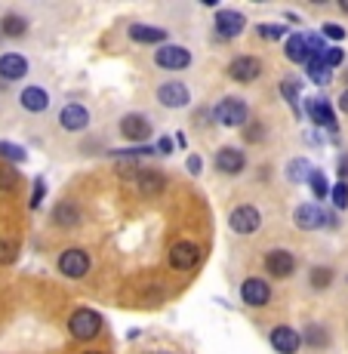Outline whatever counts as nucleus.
I'll return each mask as SVG.
<instances>
[{
    "mask_svg": "<svg viewBox=\"0 0 348 354\" xmlns=\"http://www.w3.org/2000/svg\"><path fill=\"white\" fill-rule=\"evenodd\" d=\"M281 96L286 99V105L293 108V114L302 118V105H299V80H281Z\"/></svg>",
    "mask_w": 348,
    "mask_h": 354,
    "instance_id": "28",
    "label": "nucleus"
},
{
    "mask_svg": "<svg viewBox=\"0 0 348 354\" xmlns=\"http://www.w3.org/2000/svg\"><path fill=\"white\" fill-rule=\"evenodd\" d=\"M293 225H296L299 231L324 228V209H320L318 203H299V207L293 209Z\"/></svg>",
    "mask_w": 348,
    "mask_h": 354,
    "instance_id": "17",
    "label": "nucleus"
},
{
    "mask_svg": "<svg viewBox=\"0 0 348 354\" xmlns=\"http://www.w3.org/2000/svg\"><path fill=\"white\" fill-rule=\"evenodd\" d=\"M68 333H71L77 342H93L102 333V315L93 308H77L68 317Z\"/></svg>",
    "mask_w": 348,
    "mask_h": 354,
    "instance_id": "2",
    "label": "nucleus"
},
{
    "mask_svg": "<svg viewBox=\"0 0 348 354\" xmlns=\"http://www.w3.org/2000/svg\"><path fill=\"white\" fill-rule=\"evenodd\" d=\"M84 354H102V351H84Z\"/></svg>",
    "mask_w": 348,
    "mask_h": 354,
    "instance_id": "48",
    "label": "nucleus"
},
{
    "mask_svg": "<svg viewBox=\"0 0 348 354\" xmlns=\"http://www.w3.org/2000/svg\"><path fill=\"white\" fill-rule=\"evenodd\" d=\"M345 179H348V154L339 158V182H345Z\"/></svg>",
    "mask_w": 348,
    "mask_h": 354,
    "instance_id": "45",
    "label": "nucleus"
},
{
    "mask_svg": "<svg viewBox=\"0 0 348 354\" xmlns=\"http://www.w3.org/2000/svg\"><path fill=\"white\" fill-rule=\"evenodd\" d=\"M16 256H19V243L16 241H0V262H16Z\"/></svg>",
    "mask_w": 348,
    "mask_h": 354,
    "instance_id": "38",
    "label": "nucleus"
},
{
    "mask_svg": "<svg viewBox=\"0 0 348 354\" xmlns=\"http://www.w3.org/2000/svg\"><path fill=\"white\" fill-rule=\"evenodd\" d=\"M241 302L250 305V308H262V305L271 302V287L262 277H247L241 283Z\"/></svg>",
    "mask_w": 348,
    "mask_h": 354,
    "instance_id": "11",
    "label": "nucleus"
},
{
    "mask_svg": "<svg viewBox=\"0 0 348 354\" xmlns=\"http://www.w3.org/2000/svg\"><path fill=\"white\" fill-rule=\"evenodd\" d=\"M311 160H305V158H293L290 163H286V182H293V185H302V182H309V176H311Z\"/></svg>",
    "mask_w": 348,
    "mask_h": 354,
    "instance_id": "26",
    "label": "nucleus"
},
{
    "mask_svg": "<svg viewBox=\"0 0 348 354\" xmlns=\"http://www.w3.org/2000/svg\"><path fill=\"white\" fill-rule=\"evenodd\" d=\"M154 99H158V105L167 108V111H179V108L191 105V90L182 84V80H167V84L158 86Z\"/></svg>",
    "mask_w": 348,
    "mask_h": 354,
    "instance_id": "4",
    "label": "nucleus"
},
{
    "mask_svg": "<svg viewBox=\"0 0 348 354\" xmlns=\"http://www.w3.org/2000/svg\"><path fill=\"white\" fill-rule=\"evenodd\" d=\"M309 185H311V192H315L318 201H324V197H330V185H327V176H324V169H311V176H309Z\"/></svg>",
    "mask_w": 348,
    "mask_h": 354,
    "instance_id": "32",
    "label": "nucleus"
},
{
    "mask_svg": "<svg viewBox=\"0 0 348 354\" xmlns=\"http://www.w3.org/2000/svg\"><path fill=\"white\" fill-rule=\"evenodd\" d=\"M152 129H154V124L139 111L120 118V136H124L127 142H139V145H145V139L152 136Z\"/></svg>",
    "mask_w": 348,
    "mask_h": 354,
    "instance_id": "8",
    "label": "nucleus"
},
{
    "mask_svg": "<svg viewBox=\"0 0 348 354\" xmlns=\"http://www.w3.org/2000/svg\"><path fill=\"white\" fill-rule=\"evenodd\" d=\"M256 31H259V37H265V40L286 37V25H281V22H262V25H256Z\"/></svg>",
    "mask_w": 348,
    "mask_h": 354,
    "instance_id": "33",
    "label": "nucleus"
},
{
    "mask_svg": "<svg viewBox=\"0 0 348 354\" xmlns=\"http://www.w3.org/2000/svg\"><path fill=\"white\" fill-rule=\"evenodd\" d=\"M185 169H188L191 176H201V173H203V158H201V154H188Z\"/></svg>",
    "mask_w": 348,
    "mask_h": 354,
    "instance_id": "42",
    "label": "nucleus"
},
{
    "mask_svg": "<svg viewBox=\"0 0 348 354\" xmlns=\"http://www.w3.org/2000/svg\"><path fill=\"white\" fill-rule=\"evenodd\" d=\"M299 336H302V345H309V348H318V351L330 345V333H327L320 324H305V330L299 333Z\"/></svg>",
    "mask_w": 348,
    "mask_h": 354,
    "instance_id": "25",
    "label": "nucleus"
},
{
    "mask_svg": "<svg viewBox=\"0 0 348 354\" xmlns=\"http://www.w3.org/2000/svg\"><path fill=\"white\" fill-rule=\"evenodd\" d=\"M59 127H62L65 133H84V129L90 127V111H86V105L68 102L62 111H59Z\"/></svg>",
    "mask_w": 348,
    "mask_h": 354,
    "instance_id": "12",
    "label": "nucleus"
},
{
    "mask_svg": "<svg viewBox=\"0 0 348 354\" xmlns=\"http://www.w3.org/2000/svg\"><path fill=\"white\" fill-rule=\"evenodd\" d=\"M25 74H28V59H25L22 53H3V56H0V80L16 84Z\"/></svg>",
    "mask_w": 348,
    "mask_h": 354,
    "instance_id": "18",
    "label": "nucleus"
},
{
    "mask_svg": "<svg viewBox=\"0 0 348 354\" xmlns=\"http://www.w3.org/2000/svg\"><path fill=\"white\" fill-rule=\"evenodd\" d=\"M228 228L241 237L256 234V231L262 228V213H259V207H253V203H241V207H235L228 213Z\"/></svg>",
    "mask_w": 348,
    "mask_h": 354,
    "instance_id": "3",
    "label": "nucleus"
},
{
    "mask_svg": "<svg viewBox=\"0 0 348 354\" xmlns=\"http://www.w3.org/2000/svg\"><path fill=\"white\" fill-rule=\"evenodd\" d=\"M19 182V176L12 173V167H0V192H12Z\"/></svg>",
    "mask_w": 348,
    "mask_h": 354,
    "instance_id": "39",
    "label": "nucleus"
},
{
    "mask_svg": "<svg viewBox=\"0 0 348 354\" xmlns=\"http://www.w3.org/2000/svg\"><path fill=\"white\" fill-rule=\"evenodd\" d=\"M0 160L25 163V160H28V151H25L22 145H16V142H3V139H0Z\"/></svg>",
    "mask_w": 348,
    "mask_h": 354,
    "instance_id": "29",
    "label": "nucleus"
},
{
    "mask_svg": "<svg viewBox=\"0 0 348 354\" xmlns=\"http://www.w3.org/2000/svg\"><path fill=\"white\" fill-rule=\"evenodd\" d=\"M244 139H247V142H262L265 139V127L259 124V120H253V124L244 129Z\"/></svg>",
    "mask_w": 348,
    "mask_h": 354,
    "instance_id": "41",
    "label": "nucleus"
},
{
    "mask_svg": "<svg viewBox=\"0 0 348 354\" xmlns=\"http://www.w3.org/2000/svg\"><path fill=\"white\" fill-rule=\"evenodd\" d=\"M19 105L28 114H40L50 108V93H46L44 86H25V90L19 93Z\"/></svg>",
    "mask_w": 348,
    "mask_h": 354,
    "instance_id": "19",
    "label": "nucleus"
},
{
    "mask_svg": "<svg viewBox=\"0 0 348 354\" xmlns=\"http://www.w3.org/2000/svg\"><path fill=\"white\" fill-rule=\"evenodd\" d=\"M284 56L290 59L293 65H309L311 56H309V44H305V34H290L284 44Z\"/></svg>",
    "mask_w": 348,
    "mask_h": 354,
    "instance_id": "23",
    "label": "nucleus"
},
{
    "mask_svg": "<svg viewBox=\"0 0 348 354\" xmlns=\"http://www.w3.org/2000/svg\"><path fill=\"white\" fill-rule=\"evenodd\" d=\"M53 222L59 228H77L80 225V207L74 201H59L53 207Z\"/></svg>",
    "mask_w": 348,
    "mask_h": 354,
    "instance_id": "22",
    "label": "nucleus"
},
{
    "mask_svg": "<svg viewBox=\"0 0 348 354\" xmlns=\"http://www.w3.org/2000/svg\"><path fill=\"white\" fill-rule=\"evenodd\" d=\"M265 271H268L275 281H286V277H293V271H296V256H293L290 250H271V253L265 256Z\"/></svg>",
    "mask_w": 348,
    "mask_h": 354,
    "instance_id": "13",
    "label": "nucleus"
},
{
    "mask_svg": "<svg viewBox=\"0 0 348 354\" xmlns=\"http://www.w3.org/2000/svg\"><path fill=\"white\" fill-rule=\"evenodd\" d=\"M305 114L311 118V124H318L320 129H330V133H336L339 124H336V111H333V105L327 102V96H315L305 102Z\"/></svg>",
    "mask_w": 348,
    "mask_h": 354,
    "instance_id": "9",
    "label": "nucleus"
},
{
    "mask_svg": "<svg viewBox=\"0 0 348 354\" xmlns=\"http://www.w3.org/2000/svg\"><path fill=\"white\" fill-rule=\"evenodd\" d=\"M129 37L136 40V44H158L163 46L167 44V31L158 28V25H145V22H136V25H129Z\"/></svg>",
    "mask_w": 348,
    "mask_h": 354,
    "instance_id": "21",
    "label": "nucleus"
},
{
    "mask_svg": "<svg viewBox=\"0 0 348 354\" xmlns=\"http://www.w3.org/2000/svg\"><path fill=\"white\" fill-rule=\"evenodd\" d=\"M44 197H46V182H44V176H37L34 179V192H31V209H40Z\"/></svg>",
    "mask_w": 348,
    "mask_h": 354,
    "instance_id": "37",
    "label": "nucleus"
},
{
    "mask_svg": "<svg viewBox=\"0 0 348 354\" xmlns=\"http://www.w3.org/2000/svg\"><path fill=\"white\" fill-rule=\"evenodd\" d=\"M154 151H158V154H173V139H170V136H163V139H158Z\"/></svg>",
    "mask_w": 348,
    "mask_h": 354,
    "instance_id": "44",
    "label": "nucleus"
},
{
    "mask_svg": "<svg viewBox=\"0 0 348 354\" xmlns=\"http://www.w3.org/2000/svg\"><path fill=\"white\" fill-rule=\"evenodd\" d=\"M339 10H342V12H348V0H339Z\"/></svg>",
    "mask_w": 348,
    "mask_h": 354,
    "instance_id": "47",
    "label": "nucleus"
},
{
    "mask_svg": "<svg viewBox=\"0 0 348 354\" xmlns=\"http://www.w3.org/2000/svg\"><path fill=\"white\" fill-rule=\"evenodd\" d=\"M139 173H142V167H133V163L120 167V179H139Z\"/></svg>",
    "mask_w": 348,
    "mask_h": 354,
    "instance_id": "43",
    "label": "nucleus"
},
{
    "mask_svg": "<svg viewBox=\"0 0 348 354\" xmlns=\"http://www.w3.org/2000/svg\"><path fill=\"white\" fill-rule=\"evenodd\" d=\"M0 34L10 40H19L28 34V19L19 16V12H3V19H0Z\"/></svg>",
    "mask_w": 348,
    "mask_h": 354,
    "instance_id": "24",
    "label": "nucleus"
},
{
    "mask_svg": "<svg viewBox=\"0 0 348 354\" xmlns=\"http://www.w3.org/2000/svg\"><path fill=\"white\" fill-rule=\"evenodd\" d=\"M318 62H320V65H327V68L333 71L336 65H342V62H345V50H342V46H327L324 56H320Z\"/></svg>",
    "mask_w": 348,
    "mask_h": 354,
    "instance_id": "34",
    "label": "nucleus"
},
{
    "mask_svg": "<svg viewBox=\"0 0 348 354\" xmlns=\"http://www.w3.org/2000/svg\"><path fill=\"white\" fill-rule=\"evenodd\" d=\"M305 68H309V80H311L315 86H327V84L333 80V71H330L327 65H320L318 59H311V62L305 65Z\"/></svg>",
    "mask_w": 348,
    "mask_h": 354,
    "instance_id": "30",
    "label": "nucleus"
},
{
    "mask_svg": "<svg viewBox=\"0 0 348 354\" xmlns=\"http://www.w3.org/2000/svg\"><path fill=\"white\" fill-rule=\"evenodd\" d=\"M345 80H348V74H345Z\"/></svg>",
    "mask_w": 348,
    "mask_h": 354,
    "instance_id": "50",
    "label": "nucleus"
},
{
    "mask_svg": "<svg viewBox=\"0 0 348 354\" xmlns=\"http://www.w3.org/2000/svg\"><path fill=\"white\" fill-rule=\"evenodd\" d=\"M152 354H167V351H152Z\"/></svg>",
    "mask_w": 348,
    "mask_h": 354,
    "instance_id": "49",
    "label": "nucleus"
},
{
    "mask_svg": "<svg viewBox=\"0 0 348 354\" xmlns=\"http://www.w3.org/2000/svg\"><path fill=\"white\" fill-rule=\"evenodd\" d=\"M268 342L277 354H296L299 348H302V336H299L293 326H284V324L268 333Z\"/></svg>",
    "mask_w": 348,
    "mask_h": 354,
    "instance_id": "16",
    "label": "nucleus"
},
{
    "mask_svg": "<svg viewBox=\"0 0 348 354\" xmlns=\"http://www.w3.org/2000/svg\"><path fill=\"white\" fill-rule=\"evenodd\" d=\"M216 173H222V176H241L244 173V167H247V154L241 151V148H235V145H225L216 151Z\"/></svg>",
    "mask_w": 348,
    "mask_h": 354,
    "instance_id": "10",
    "label": "nucleus"
},
{
    "mask_svg": "<svg viewBox=\"0 0 348 354\" xmlns=\"http://www.w3.org/2000/svg\"><path fill=\"white\" fill-rule=\"evenodd\" d=\"M320 37H330V40H345V28L342 25H336V22H324V28H320Z\"/></svg>",
    "mask_w": 348,
    "mask_h": 354,
    "instance_id": "40",
    "label": "nucleus"
},
{
    "mask_svg": "<svg viewBox=\"0 0 348 354\" xmlns=\"http://www.w3.org/2000/svg\"><path fill=\"white\" fill-rule=\"evenodd\" d=\"M339 111H342V114H348V86L342 90V96H339Z\"/></svg>",
    "mask_w": 348,
    "mask_h": 354,
    "instance_id": "46",
    "label": "nucleus"
},
{
    "mask_svg": "<svg viewBox=\"0 0 348 354\" xmlns=\"http://www.w3.org/2000/svg\"><path fill=\"white\" fill-rule=\"evenodd\" d=\"M114 160H136V158H154V145H136V148H127V151H108Z\"/></svg>",
    "mask_w": 348,
    "mask_h": 354,
    "instance_id": "31",
    "label": "nucleus"
},
{
    "mask_svg": "<svg viewBox=\"0 0 348 354\" xmlns=\"http://www.w3.org/2000/svg\"><path fill=\"white\" fill-rule=\"evenodd\" d=\"M201 262V247L191 241H176L173 247H170V265H173L176 271H188L194 268V265Z\"/></svg>",
    "mask_w": 348,
    "mask_h": 354,
    "instance_id": "14",
    "label": "nucleus"
},
{
    "mask_svg": "<svg viewBox=\"0 0 348 354\" xmlns=\"http://www.w3.org/2000/svg\"><path fill=\"white\" fill-rule=\"evenodd\" d=\"M225 74H228L235 84H256V80L262 77V62H259L256 56H237L228 62Z\"/></svg>",
    "mask_w": 348,
    "mask_h": 354,
    "instance_id": "6",
    "label": "nucleus"
},
{
    "mask_svg": "<svg viewBox=\"0 0 348 354\" xmlns=\"http://www.w3.org/2000/svg\"><path fill=\"white\" fill-rule=\"evenodd\" d=\"M213 120L219 127H244L250 120V105L244 102L241 96H225L216 102V108H213Z\"/></svg>",
    "mask_w": 348,
    "mask_h": 354,
    "instance_id": "1",
    "label": "nucleus"
},
{
    "mask_svg": "<svg viewBox=\"0 0 348 354\" xmlns=\"http://www.w3.org/2000/svg\"><path fill=\"white\" fill-rule=\"evenodd\" d=\"M333 277H336V271L330 268V265H315V268L309 271V283L311 290H327L333 283Z\"/></svg>",
    "mask_w": 348,
    "mask_h": 354,
    "instance_id": "27",
    "label": "nucleus"
},
{
    "mask_svg": "<svg viewBox=\"0 0 348 354\" xmlns=\"http://www.w3.org/2000/svg\"><path fill=\"white\" fill-rule=\"evenodd\" d=\"M244 28H247L244 12H237V10H216V31H219V37L235 40V37H241V34H244Z\"/></svg>",
    "mask_w": 348,
    "mask_h": 354,
    "instance_id": "15",
    "label": "nucleus"
},
{
    "mask_svg": "<svg viewBox=\"0 0 348 354\" xmlns=\"http://www.w3.org/2000/svg\"><path fill=\"white\" fill-rule=\"evenodd\" d=\"M305 44H309V56L311 59H320L327 50V40L320 37V34H305Z\"/></svg>",
    "mask_w": 348,
    "mask_h": 354,
    "instance_id": "36",
    "label": "nucleus"
},
{
    "mask_svg": "<svg viewBox=\"0 0 348 354\" xmlns=\"http://www.w3.org/2000/svg\"><path fill=\"white\" fill-rule=\"evenodd\" d=\"M136 185H139L142 197H161L163 188H167V179H163L161 169H142L139 179H136Z\"/></svg>",
    "mask_w": 348,
    "mask_h": 354,
    "instance_id": "20",
    "label": "nucleus"
},
{
    "mask_svg": "<svg viewBox=\"0 0 348 354\" xmlns=\"http://www.w3.org/2000/svg\"><path fill=\"white\" fill-rule=\"evenodd\" d=\"M154 62H158L163 71H185L191 65V53L179 44H163L154 50Z\"/></svg>",
    "mask_w": 348,
    "mask_h": 354,
    "instance_id": "7",
    "label": "nucleus"
},
{
    "mask_svg": "<svg viewBox=\"0 0 348 354\" xmlns=\"http://www.w3.org/2000/svg\"><path fill=\"white\" fill-rule=\"evenodd\" d=\"M90 253L80 247H68L62 256H59V271H62L65 277H71V281H80V277L90 274Z\"/></svg>",
    "mask_w": 348,
    "mask_h": 354,
    "instance_id": "5",
    "label": "nucleus"
},
{
    "mask_svg": "<svg viewBox=\"0 0 348 354\" xmlns=\"http://www.w3.org/2000/svg\"><path fill=\"white\" fill-rule=\"evenodd\" d=\"M330 197H333V207L345 209L348 207V182H336V185L330 188Z\"/></svg>",
    "mask_w": 348,
    "mask_h": 354,
    "instance_id": "35",
    "label": "nucleus"
}]
</instances>
